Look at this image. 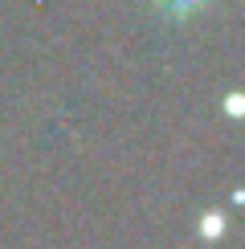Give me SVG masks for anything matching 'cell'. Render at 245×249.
<instances>
[{
	"label": "cell",
	"instance_id": "6da1fadb",
	"mask_svg": "<svg viewBox=\"0 0 245 249\" xmlns=\"http://www.w3.org/2000/svg\"><path fill=\"white\" fill-rule=\"evenodd\" d=\"M151 4H156L163 17H172V20H184V17L200 13V8L209 4V0H151Z\"/></svg>",
	"mask_w": 245,
	"mask_h": 249
},
{
	"label": "cell",
	"instance_id": "7a4b0ae2",
	"mask_svg": "<svg viewBox=\"0 0 245 249\" xmlns=\"http://www.w3.org/2000/svg\"><path fill=\"white\" fill-rule=\"evenodd\" d=\"M204 233H221V213H209V221H204Z\"/></svg>",
	"mask_w": 245,
	"mask_h": 249
}]
</instances>
